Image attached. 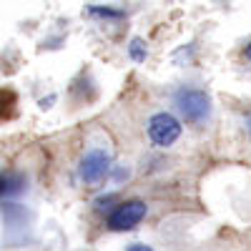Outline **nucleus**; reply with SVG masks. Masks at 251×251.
I'll return each instance as SVG.
<instances>
[{
    "mask_svg": "<svg viewBox=\"0 0 251 251\" xmlns=\"http://www.w3.org/2000/svg\"><path fill=\"white\" fill-rule=\"evenodd\" d=\"M176 108L188 123H203L211 111V100H208L206 91L199 88H181L176 93Z\"/></svg>",
    "mask_w": 251,
    "mask_h": 251,
    "instance_id": "nucleus-1",
    "label": "nucleus"
},
{
    "mask_svg": "<svg viewBox=\"0 0 251 251\" xmlns=\"http://www.w3.org/2000/svg\"><path fill=\"white\" fill-rule=\"evenodd\" d=\"M146 203L138 201V199H131V201H123L113 208V214L108 216V228L111 231H128V228L138 226L143 219H146Z\"/></svg>",
    "mask_w": 251,
    "mask_h": 251,
    "instance_id": "nucleus-2",
    "label": "nucleus"
},
{
    "mask_svg": "<svg viewBox=\"0 0 251 251\" xmlns=\"http://www.w3.org/2000/svg\"><path fill=\"white\" fill-rule=\"evenodd\" d=\"M111 171V156L100 149H93L88 151L86 156L80 158V166H78V174H80V181L88 183V186H96L106 178V174Z\"/></svg>",
    "mask_w": 251,
    "mask_h": 251,
    "instance_id": "nucleus-3",
    "label": "nucleus"
},
{
    "mask_svg": "<svg viewBox=\"0 0 251 251\" xmlns=\"http://www.w3.org/2000/svg\"><path fill=\"white\" fill-rule=\"evenodd\" d=\"M178 136H181V123H178L176 116H171V113L151 116V121H149V138L153 141V146L166 149V146H171Z\"/></svg>",
    "mask_w": 251,
    "mask_h": 251,
    "instance_id": "nucleus-4",
    "label": "nucleus"
},
{
    "mask_svg": "<svg viewBox=\"0 0 251 251\" xmlns=\"http://www.w3.org/2000/svg\"><path fill=\"white\" fill-rule=\"evenodd\" d=\"M23 186H25V178L20 174H5L3 176V196H13L18 191H23Z\"/></svg>",
    "mask_w": 251,
    "mask_h": 251,
    "instance_id": "nucleus-5",
    "label": "nucleus"
},
{
    "mask_svg": "<svg viewBox=\"0 0 251 251\" xmlns=\"http://www.w3.org/2000/svg\"><path fill=\"white\" fill-rule=\"evenodd\" d=\"M128 53H131V58H133L136 63H143V60H146V55H149V53H146V43H143L141 38H133V40H131Z\"/></svg>",
    "mask_w": 251,
    "mask_h": 251,
    "instance_id": "nucleus-6",
    "label": "nucleus"
},
{
    "mask_svg": "<svg viewBox=\"0 0 251 251\" xmlns=\"http://www.w3.org/2000/svg\"><path fill=\"white\" fill-rule=\"evenodd\" d=\"M91 13H93V15H103V18H121V15H123L121 10H111V8H96V5L91 8Z\"/></svg>",
    "mask_w": 251,
    "mask_h": 251,
    "instance_id": "nucleus-7",
    "label": "nucleus"
},
{
    "mask_svg": "<svg viewBox=\"0 0 251 251\" xmlns=\"http://www.w3.org/2000/svg\"><path fill=\"white\" fill-rule=\"evenodd\" d=\"M128 251H153V249L146 244H133V246H128Z\"/></svg>",
    "mask_w": 251,
    "mask_h": 251,
    "instance_id": "nucleus-8",
    "label": "nucleus"
},
{
    "mask_svg": "<svg viewBox=\"0 0 251 251\" xmlns=\"http://www.w3.org/2000/svg\"><path fill=\"white\" fill-rule=\"evenodd\" d=\"M246 58L251 60V43H249V48H246Z\"/></svg>",
    "mask_w": 251,
    "mask_h": 251,
    "instance_id": "nucleus-9",
    "label": "nucleus"
},
{
    "mask_svg": "<svg viewBox=\"0 0 251 251\" xmlns=\"http://www.w3.org/2000/svg\"><path fill=\"white\" fill-rule=\"evenodd\" d=\"M249 131H251V116H249Z\"/></svg>",
    "mask_w": 251,
    "mask_h": 251,
    "instance_id": "nucleus-10",
    "label": "nucleus"
}]
</instances>
